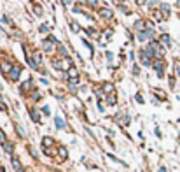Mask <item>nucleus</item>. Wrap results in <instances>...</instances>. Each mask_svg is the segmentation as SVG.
Masks as SVG:
<instances>
[{
    "label": "nucleus",
    "instance_id": "obj_1",
    "mask_svg": "<svg viewBox=\"0 0 180 172\" xmlns=\"http://www.w3.org/2000/svg\"><path fill=\"white\" fill-rule=\"evenodd\" d=\"M54 44H58V40H56V37L51 35L47 40H44V49L51 53V51H54Z\"/></svg>",
    "mask_w": 180,
    "mask_h": 172
},
{
    "label": "nucleus",
    "instance_id": "obj_2",
    "mask_svg": "<svg viewBox=\"0 0 180 172\" xmlns=\"http://www.w3.org/2000/svg\"><path fill=\"white\" fill-rule=\"evenodd\" d=\"M150 49H152L154 53H156V56H161L163 53H164V49H163V46L159 44V42H156V40H152L150 42V46H149Z\"/></svg>",
    "mask_w": 180,
    "mask_h": 172
},
{
    "label": "nucleus",
    "instance_id": "obj_3",
    "mask_svg": "<svg viewBox=\"0 0 180 172\" xmlns=\"http://www.w3.org/2000/svg\"><path fill=\"white\" fill-rule=\"evenodd\" d=\"M163 69H164V62L163 60H156L154 62V70L158 72V77H163Z\"/></svg>",
    "mask_w": 180,
    "mask_h": 172
},
{
    "label": "nucleus",
    "instance_id": "obj_4",
    "mask_svg": "<svg viewBox=\"0 0 180 172\" xmlns=\"http://www.w3.org/2000/svg\"><path fill=\"white\" fill-rule=\"evenodd\" d=\"M19 74H21V67H19V65H14V67H12V70L9 72V76H11V79H12V81L18 79Z\"/></svg>",
    "mask_w": 180,
    "mask_h": 172
},
{
    "label": "nucleus",
    "instance_id": "obj_5",
    "mask_svg": "<svg viewBox=\"0 0 180 172\" xmlns=\"http://www.w3.org/2000/svg\"><path fill=\"white\" fill-rule=\"evenodd\" d=\"M100 16H101L103 19H110L112 16H114V13H112L110 9H101V11H100Z\"/></svg>",
    "mask_w": 180,
    "mask_h": 172
},
{
    "label": "nucleus",
    "instance_id": "obj_6",
    "mask_svg": "<svg viewBox=\"0 0 180 172\" xmlns=\"http://www.w3.org/2000/svg\"><path fill=\"white\" fill-rule=\"evenodd\" d=\"M103 91L109 93V95H112V93H114V84H112V83H105V84H103Z\"/></svg>",
    "mask_w": 180,
    "mask_h": 172
},
{
    "label": "nucleus",
    "instance_id": "obj_7",
    "mask_svg": "<svg viewBox=\"0 0 180 172\" xmlns=\"http://www.w3.org/2000/svg\"><path fill=\"white\" fill-rule=\"evenodd\" d=\"M53 144H54V141L51 139V137H44V139H42V146H44V149H46V148H51Z\"/></svg>",
    "mask_w": 180,
    "mask_h": 172
},
{
    "label": "nucleus",
    "instance_id": "obj_8",
    "mask_svg": "<svg viewBox=\"0 0 180 172\" xmlns=\"http://www.w3.org/2000/svg\"><path fill=\"white\" fill-rule=\"evenodd\" d=\"M12 167L16 172H23V167H21V163H19L18 158H12Z\"/></svg>",
    "mask_w": 180,
    "mask_h": 172
},
{
    "label": "nucleus",
    "instance_id": "obj_9",
    "mask_svg": "<svg viewBox=\"0 0 180 172\" xmlns=\"http://www.w3.org/2000/svg\"><path fill=\"white\" fill-rule=\"evenodd\" d=\"M66 154H68L66 148H63V146H61V148H58V156H60V158H63V160H65V158H66Z\"/></svg>",
    "mask_w": 180,
    "mask_h": 172
},
{
    "label": "nucleus",
    "instance_id": "obj_10",
    "mask_svg": "<svg viewBox=\"0 0 180 172\" xmlns=\"http://www.w3.org/2000/svg\"><path fill=\"white\" fill-rule=\"evenodd\" d=\"M30 88H32V79H30V81H27V83H23V84H21V91H23V93H27V91H28V90H30Z\"/></svg>",
    "mask_w": 180,
    "mask_h": 172
},
{
    "label": "nucleus",
    "instance_id": "obj_11",
    "mask_svg": "<svg viewBox=\"0 0 180 172\" xmlns=\"http://www.w3.org/2000/svg\"><path fill=\"white\" fill-rule=\"evenodd\" d=\"M12 148H14V146H12V142H4V149H5V153H12Z\"/></svg>",
    "mask_w": 180,
    "mask_h": 172
},
{
    "label": "nucleus",
    "instance_id": "obj_12",
    "mask_svg": "<svg viewBox=\"0 0 180 172\" xmlns=\"http://www.w3.org/2000/svg\"><path fill=\"white\" fill-rule=\"evenodd\" d=\"M12 67H14V65H9L7 62H4V63H2V72H9V70H12Z\"/></svg>",
    "mask_w": 180,
    "mask_h": 172
},
{
    "label": "nucleus",
    "instance_id": "obj_13",
    "mask_svg": "<svg viewBox=\"0 0 180 172\" xmlns=\"http://www.w3.org/2000/svg\"><path fill=\"white\" fill-rule=\"evenodd\" d=\"M56 127H58V128H65V127H66L65 121H63V118H60V116L56 118Z\"/></svg>",
    "mask_w": 180,
    "mask_h": 172
},
{
    "label": "nucleus",
    "instance_id": "obj_14",
    "mask_svg": "<svg viewBox=\"0 0 180 172\" xmlns=\"http://www.w3.org/2000/svg\"><path fill=\"white\" fill-rule=\"evenodd\" d=\"M30 114L33 116V121H37V123L40 121V116H39V112H37V111H30Z\"/></svg>",
    "mask_w": 180,
    "mask_h": 172
},
{
    "label": "nucleus",
    "instance_id": "obj_15",
    "mask_svg": "<svg viewBox=\"0 0 180 172\" xmlns=\"http://www.w3.org/2000/svg\"><path fill=\"white\" fill-rule=\"evenodd\" d=\"M86 34H89V35L91 37H96L98 34H96V30H95V28H86Z\"/></svg>",
    "mask_w": 180,
    "mask_h": 172
},
{
    "label": "nucleus",
    "instance_id": "obj_16",
    "mask_svg": "<svg viewBox=\"0 0 180 172\" xmlns=\"http://www.w3.org/2000/svg\"><path fill=\"white\" fill-rule=\"evenodd\" d=\"M161 39H163V42H164L166 46H171V40H170V37H168V35H161Z\"/></svg>",
    "mask_w": 180,
    "mask_h": 172
},
{
    "label": "nucleus",
    "instance_id": "obj_17",
    "mask_svg": "<svg viewBox=\"0 0 180 172\" xmlns=\"http://www.w3.org/2000/svg\"><path fill=\"white\" fill-rule=\"evenodd\" d=\"M161 9H163V13H164V16H168V13H170V5H168V4H163Z\"/></svg>",
    "mask_w": 180,
    "mask_h": 172
},
{
    "label": "nucleus",
    "instance_id": "obj_18",
    "mask_svg": "<svg viewBox=\"0 0 180 172\" xmlns=\"http://www.w3.org/2000/svg\"><path fill=\"white\" fill-rule=\"evenodd\" d=\"M154 18L158 19V21H161V19H163V18H164V16H163V14H161V13H159V11H154Z\"/></svg>",
    "mask_w": 180,
    "mask_h": 172
},
{
    "label": "nucleus",
    "instance_id": "obj_19",
    "mask_svg": "<svg viewBox=\"0 0 180 172\" xmlns=\"http://www.w3.org/2000/svg\"><path fill=\"white\" fill-rule=\"evenodd\" d=\"M144 27H145V23H144V21H136V23H135V28H136V30H142Z\"/></svg>",
    "mask_w": 180,
    "mask_h": 172
},
{
    "label": "nucleus",
    "instance_id": "obj_20",
    "mask_svg": "<svg viewBox=\"0 0 180 172\" xmlns=\"http://www.w3.org/2000/svg\"><path fill=\"white\" fill-rule=\"evenodd\" d=\"M68 76H70V77H72V79H74V77H77V70H75V69H74V67H72V69H70V70H68Z\"/></svg>",
    "mask_w": 180,
    "mask_h": 172
},
{
    "label": "nucleus",
    "instance_id": "obj_21",
    "mask_svg": "<svg viewBox=\"0 0 180 172\" xmlns=\"http://www.w3.org/2000/svg\"><path fill=\"white\" fill-rule=\"evenodd\" d=\"M107 102H109L110 106H114L115 102H117V98H115V97H114V95H110V97H109V100H107Z\"/></svg>",
    "mask_w": 180,
    "mask_h": 172
},
{
    "label": "nucleus",
    "instance_id": "obj_22",
    "mask_svg": "<svg viewBox=\"0 0 180 172\" xmlns=\"http://www.w3.org/2000/svg\"><path fill=\"white\" fill-rule=\"evenodd\" d=\"M119 123L123 125V127H124V125H128V118H126V116H121V119H119Z\"/></svg>",
    "mask_w": 180,
    "mask_h": 172
},
{
    "label": "nucleus",
    "instance_id": "obj_23",
    "mask_svg": "<svg viewBox=\"0 0 180 172\" xmlns=\"http://www.w3.org/2000/svg\"><path fill=\"white\" fill-rule=\"evenodd\" d=\"M0 109H2V111H7V106H5V102L2 100V97H0Z\"/></svg>",
    "mask_w": 180,
    "mask_h": 172
},
{
    "label": "nucleus",
    "instance_id": "obj_24",
    "mask_svg": "<svg viewBox=\"0 0 180 172\" xmlns=\"http://www.w3.org/2000/svg\"><path fill=\"white\" fill-rule=\"evenodd\" d=\"M70 28H72V30H74V32H79V30H80V28H79V25H77V23H72V25H70Z\"/></svg>",
    "mask_w": 180,
    "mask_h": 172
},
{
    "label": "nucleus",
    "instance_id": "obj_25",
    "mask_svg": "<svg viewBox=\"0 0 180 172\" xmlns=\"http://www.w3.org/2000/svg\"><path fill=\"white\" fill-rule=\"evenodd\" d=\"M0 142H2V144H4V142H7V141H5V133H4V132H0Z\"/></svg>",
    "mask_w": 180,
    "mask_h": 172
},
{
    "label": "nucleus",
    "instance_id": "obj_26",
    "mask_svg": "<svg viewBox=\"0 0 180 172\" xmlns=\"http://www.w3.org/2000/svg\"><path fill=\"white\" fill-rule=\"evenodd\" d=\"M47 30H49V28L46 27V25H42V27H40V32H42V34H46V32H47Z\"/></svg>",
    "mask_w": 180,
    "mask_h": 172
},
{
    "label": "nucleus",
    "instance_id": "obj_27",
    "mask_svg": "<svg viewBox=\"0 0 180 172\" xmlns=\"http://www.w3.org/2000/svg\"><path fill=\"white\" fill-rule=\"evenodd\" d=\"M35 13H37V14H39V16H40V14H42V9H40L39 5H35Z\"/></svg>",
    "mask_w": 180,
    "mask_h": 172
},
{
    "label": "nucleus",
    "instance_id": "obj_28",
    "mask_svg": "<svg viewBox=\"0 0 180 172\" xmlns=\"http://www.w3.org/2000/svg\"><path fill=\"white\" fill-rule=\"evenodd\" d=\"M136 100H138V102H140V104H142V102H144V97H142V95H140V93H138V95H136Z\"/></svg>",
    "mask_w": 180,
    "mask_h": 172
},
{
    "label": "nucleus",
    "instance_id": "obj_29",
    "mask_svg": "<svg viewBox=\"0 0 180 172\" xmlns=\"http://www.w3.org/2000/svg\"><path fill=\"white\" fill-rule=\"evenodd\" d=\"M159 172H166V169H164V167H159Z\"/></svg>",
    "mask_w": 180,
    "mask_h": 172
},
{
    "label": "nucleus",
    "instance_id": "obj_30",
    "mask_svg": "<svg viewBox=\"0 0 180 172\" xmlns=\"http://www.w3.org/2000/svg\"><path fill=\"white\" fill-rule=\"evenodd\" d=\"M136 2H138V4L142 5V4H144V2H145V0H136Z\"/></svg>",
    "mask_w": 180,
    "mask_h": 172
},
{
    "label": "nucleus",
    "instance_id": "obj_31",
    "mask_svg": "<svg viewBox=\"0 0 180 172\" xmlns=\"http://www.w3.org/2000/svg\"><path fill=\"white\" fill-rule=\"evenodd\" d=\"M63 4H70V0H63Z\"/></svg>",
    "mask_w": 180,
    "mask_h": 172
},
{
    "label": "nucleus",
    "instance_id": "obj_32",
    "mask_svg": "<svg viewBox=\"0 0 180 172\" xmlns=\"http://www.w3.org/2000/svg\"><path fill=\"white\" fill-rule=\"evenodd\" d=\"M79 2H80V4H86V2H88V0H79Z\"/></svg>",
    "mask_w": 180,
    "mask_h": 172
}]
</instances>
